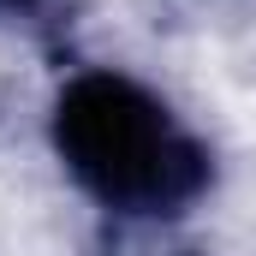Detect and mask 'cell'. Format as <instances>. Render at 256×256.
I'll use <instances>...</instances> for the list:
<instances>
[{
	"mask_svg": "<svg viewBox=\"0 0 256 256\" xmlns=\"http://www.w3.org/2000/svg\"><path fill=\"white\" fill-rule=\"evenodd\" d=\"M0 18L6 24H30V30H48V24H60V0H0Z\"/></svg>",
	"mask_w": 256,
	"mask_h": 256,
	"instance_id": "cell-2",
	"label": "cell"
},
{
	"mask_svg": "<svg viewBox=\"0 0 256 256\" xmlns=\"http://www.w3.org/2000/svg\"><path fill=\"white\" fill-rule=\"evenodd\" d=\"M185 256H202V250H185Z\"/></svg>",
	"mask_w": 256,
	"mask_h": 256,
	"instance_id": "cell-3",
	"label": "cell"
},
{
	"mask_svg": "<svg viewBox=\"0 0 256 256\" xmlns=\"http://www.w3.org/2000/svg\"><path fill=\"white\" fill-rule=\"evenodd\" d=\"M72 185L120 220H173L214 185V155L149 84L114 66L72 72L48 108Z\"/></svg>",
	"mask_w": 256,
	"mask_h": 256,
	"instance_id": "cell-1",
	"label": "cell"
}]
</instances>
